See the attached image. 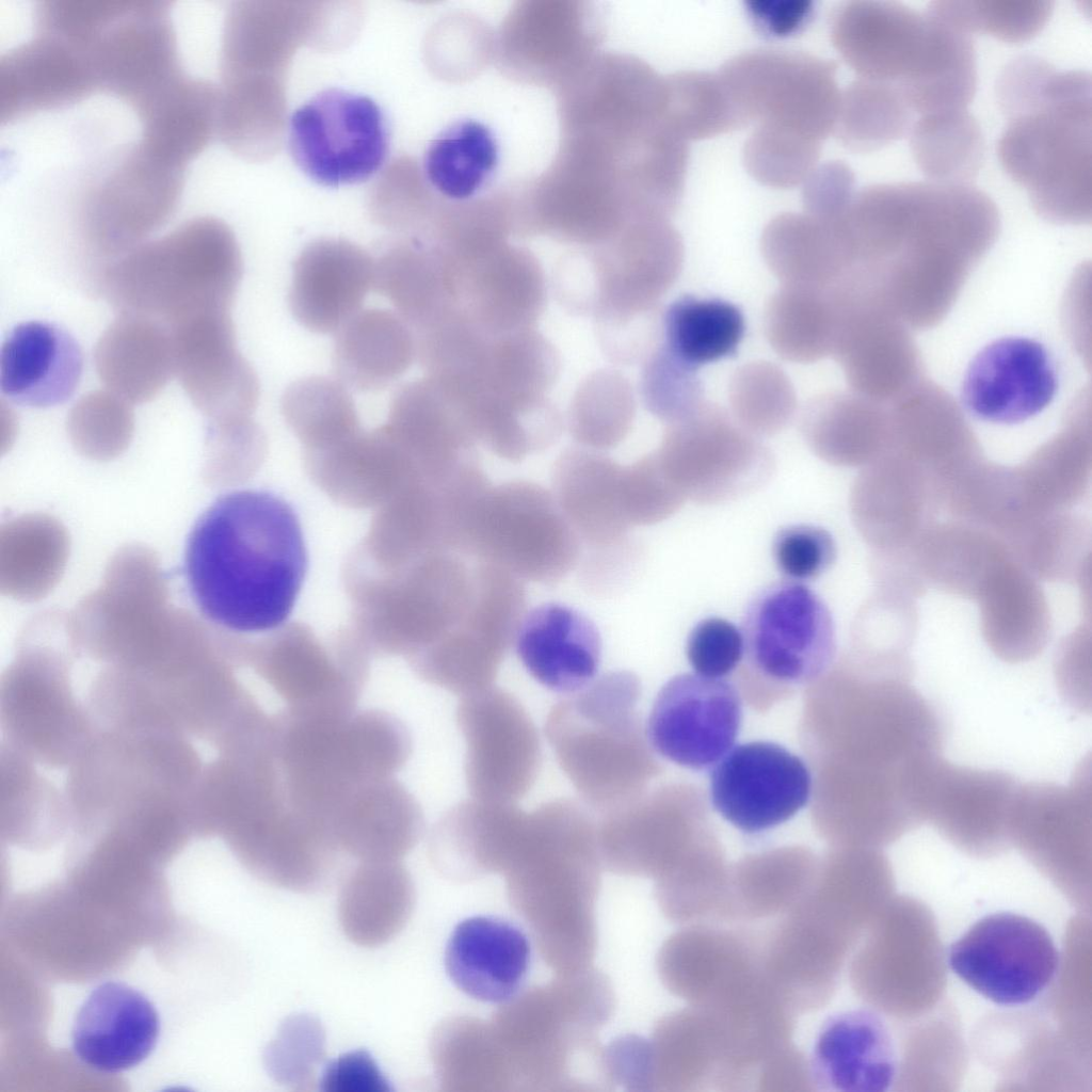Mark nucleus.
Instances as JSON below:
<instances>
[{
	"label": "nucleus",
	"instance_id": "1",
	"mask_svg": "<svg viewBox=\"0 0 1092 1092\" xmlns=\"http://www.w3.org/2000/svg\"><path fill=\"white\" fill-rule=\"evenodd\" d=\"M308 565L300 519L282 497L237 489L218 497L187 540L183 575L198 611L234 632L282 626Z\"/></svg>",
	"mask_w": 1092,
	"mask_h": 1092
},
{
	"label": "nucleus",
	"instance_id": "2",
	"mask_svg": "<svg viewBox=\"0 0 1092 1092\" xmlns=\"http://www.w3.org/2000/svg\"><path fill=\"white\" fill-rule=\"evenodd\" d=\"M999 211L970 184L930 180L874 183L855 192L844 218L853 258L902 264L906 278L936 284L948 266L970 264L995 241ZM910 279V283H911Z\"/></svg>",
	"mask_w": 1092,
	"mask_h": 1092
},
{
	"label": "nucleus",
	"instance_id": "3",
	"mask_svg": "<svg viewBox=\"0 0 1092 1092\" xmlns=\"http://www.w3.org/2000/svg\"><path fill=\"white\" fill-rule=\"evenodd\" d=\"M831 36L858 78L896 86L915 112L952 103L977 82L973 36L898 1L842 4Z\"/></svg>",
	"mask_w": 1092,
	"mask_h": 1092
},
{
	"label": "nucleus",
	"instance_id": "4",
	"mask_svg": "<svg viewBox=\"0 0 1092 1092\" xmlns=\"http://www.w3.org/2000/svg\"><path fill=\"white\" fill-rule=\"evenodd\" d=\"M1091 95L1089 71L1056 68L1035 98L1005 117L999 163L1047 221H1091Z\"/></svg>",
	"mask_w": 1092,
	"mask_h": 1092
},
{
	"label": "nucleus",
	"instance_id": "5",
	"mask_svg": "<svg viewBox=\"0 0 1092 1092\" xmlns=\"http://www.w3.org/2000/svg\"><path fill=\"white\" fill-rule=\"evenodd\" d=\"M231 229L213 216L190 219L106 264L101 288L119 314L171 327L192 316L230 310L242 277Z\"/></svg>",
	"mask_w": 1092,
	"mask_h": 1092
},
{
	"label": "nucleus",
	"instance_id": "6",
	"mask_svg": "<svg viewBox=\"0 0 1092 1092\" xmlns=\"http://www.w3.org/2000/svg\"><path fill=\"white\" fill-rule=\"evenodd\" d=\"M640 696L635 673L612 671L559 701L546 718L559 766L601 814L637 798L657 772L637 711Z\"/></svg>",
	"mask_w": 1092,
	"mask_h": 1092
},
{
	"label": "nucleus",
	"instance_id": "7",
	"mask_svg": "<svg viewBox=\"0 0 1092 1092\" xmlns=\"http://www.w3.org/2000/svg\"><path fill=\"white\" fill-rule=\"evenodd\" d=\"M184 179L186 168L140 140L101 160L84 174L74 196L85 251L110 263L146 242L175 214Z\"/></svg>",
	"mask_w": 1092,
	"mask_h": 1092
},
{
	"label": "nucleus",
	"instance_id": "8",
	"mask_svg": "<svg viewBox=\"0 0 1092 1092\" xmlns=\"http://www.w3.org/2000/svg\"><path fill=\"white\" fill-rule=\"evenodd\" d=\"M581 543L551 491L515 480L491 484L480 495L461 548L520 580L552 585L574 569Z\"/></svg>",
	"mask_w": 1092,
	"mask_h": 1092
},
{
	"label": "nucleus",
	"instance_id": "9",
	"mask_svg": "<svg viewBox=\"0 0 1092 1092\" xmlns=\"http://www.w3.org/2000/svg\"><path fill=\"white\" fill-rule=\"evenodd\" d=\"M744 124L822 142L833 133L840 98L836 66L810 54L754 50L718 71Z\"/></svg>",
	"mask_w": 1092,
	"mask_h": 1092
},
{
	"label": "nucleus",
	"instance_id": "10",
	"mask_svg": "<svg viewBox=\"0 0 1092 1092\" xmlns=\"http://www.w3.org/2000/svg\"><path fill=\"white\" fill-rule=\"evenodd\" d=\"M740 629L748 669L783 687L815 681L836 656L832 613L824 600L801 582L784 579L757 592Z\"/></svg>",
	"mask_w": 1092,
	"mask_h": 1092
},
{
	"label": "nucleus",
	"instance_id": "11",
	"mask_svg": "<svg viewBox=\"0 0 1092 1092\" xmlns=\"http://www.w3.org/2000/svg\"><path fill=\"white\" fill-rule=\"evenodd\" d=\"M288 143L293 161L308 178L337 188L364 182L382 168L389 132L375 101L332 87L293 112Z\"/></svg>",
	"mask_w": 1092,
	"mask_h": 1092
},
{
	"label": "nucleus",
	"instance_id": "12",
	"mask_svg": "<svg viewBox=\"0 0 1092 1092\" xmlns=\"http://www.w3.org/2000/svg\"><path fill=\"white\" fill-rule=\"evenodd\" d=\"M83 45L99 91L134 113L186 75L168 2L109 1Z\"/></svg>",
	"mask_w": 1092,
	"mask_h": 1092
},
{
	"label": "nucleus",
	"instance_id": "13",
	"mask_svg": "<svg viewBox=\"0 0 1092 1092\" xmlns=\"http://www.w3.org/2000/svg\"><path fill=\"white\" fill-rule=\"evenodd\" d=\"M456 722L466 743L465 778L473 799L515 804L542 761L537 729L510 692L488 687L462 696Z\"/></svg>",
	"mask_w": 1092,
	"mask_h": 1092
},
{
	"label": "nucleus",
	"instance_id": "14",
	"mask_svg": "<svg viewBox=\"0 0 1092 1092\" xmlns=\"http://www.w3.org/2000/svg\"><path fill=\"white\" fill-rule=\"evenodd\" d=\"M948 964L987 1000L1019 1006L1035 999L1053 981L1059 952L1042 925L999 912L976 921L950 945Z\"/></svg>",
	"mask_w": 1092,
	"mask_h": 1092
},
{
	"label": "nucleus",
	"instance_id": "15",
	"mask_svg": "<svg viewBox=\"0 0 1092 1092\" xmlns=\"http://www.w3.org/2000/svg\"><path fill=\"white\" fill-rule=\"evenodd\" d=\"M741 722V698L730 682L685 673L672 677L658 692L646 736L665 759L700 771L727 754Z\"/></svg>",
	"mask_w": 1092,
	"mask_h": 1092
},
{
	"label": "nucleus",
	"instance_id": "16",
	"mask_svg": "<svg viewBox=\"0 0 1092 1092\" xmlns=\"http://www.w3.org/2000/svg\"><path fill=\"white\" fill-rule=\"evenodd\" d=\"M710 799L716 810L745 833H760L791 819L812 793L808 767L796 754L769 741L732 748L713 766Z\"/></svg>",
	"mask_w": 1092,
	"mask_h": 1092
},
{
	"label": "nucleus",
	"instance_id": "17",
	"mask_svg": "<svg viewBox=\"0 0 1092 1092\" xmlns=\"http://www.w3.org/2000/svg\"><path fill=\"white\" fill-rule=\"evenodd\" d=\"M599 35L585 2H521L503 21L499 60L520 81L560 87L596 57Z\"/></svg>",
	"mask_w": 1092,
	"mask_h": 1092
},
{
	"label": "nucleus",
	"instance_id": "18",
	"mask_svg": "<svg viewBox=\"0 0 1092 1092\" xmlns=\"http://www.w3.org/2000/svg\"><path fill=\"white\" fill-rule=\"evenodd\" d=\"M684 242L669 219H639L601 244L595 258L596 306L619 323L649 312L684 263Z\"/></svg>",
	"mask_w": 1092,
	"mask_h": 1092
},
{
	"label": "nucleus",
	"instance_id": "19",
	"mask_svg": "<svg viewBox=\"0 0 1092 1092\" xmlns=\"http://www.w3.org/2000/svg\"><path fill=\"white\" fill-rule=\"evenodd\" d=\"M168 328L175 375L192 403L211 420L250 417L259 383L237 348L230 311L198 314Z\"/></svg>",
	"mask_w": 1092,
	"mask_h": 1092
},
{
	"label": "nucleus",
	"instance_id": "20",
	"mask_svg": "<svg viewBox=\"0 0 1092 1092\" xmlns=\"http://www.w3.org/2000/svg\"><path fill=\"white\" fill-rule=\"evenodd\" d=\"M1058 390L1054 358L1040 341L1002 337L981 349L969 363L961 401L975 418L1016 424L1043 412Z\"/></svg>",
	"mask_w": 1092,
	"mask_h": 1092
},
{
	"label": "nucleus",
	"instance_id": "21",
	"mask_svg": "<svg viewBox=\"0 0 1092 1092\" xmlns=\"http://www.w3.org/2000/svg\"><path fill=\"white\" fill-rule=\"evenodd\" d=\"M1019 785L1008 772L953 765L941 757L925 786V821L961 848L996 850L1011 837Z\"/></svg>",
	"mask_w": 1092,
	"mask_h": 1092
},
{
	"label": "nucleus",
	"instance_id": "22",
	"mask_svg": "<svg viewBox=\"0 0 1092 1092\" xmlns=\"http://www.w3.org/2000/svg\"><path fill=\"white\" fill-rule=\"evenodd\" d=\"M99 85L85 50L64 38L35 32L0 58V124L67 108Z\"/></svg>",
	"mask_w": 1092,
	"mask_h": 1092
},
{
	"label": "nucleus",
	"instance_id": "23",
	"mask_svg": "<svg viewBox=\"0 0 1092 1092\" xmlns=\"http://www.w3.org/2000/svg\"><path fill=\"white\" fill-rule=\"evenodd\" d=\"M159 1014L132 986L108 981L81 1005L71 1029L75 1055L89 1067L108 1074L132 1069L154 1050Z\"/></svg>",
	"mask_w": 1092,
	"mask_h": 1092
},
{
	"label": "nucleus",
	"instance_id": "24",
	"mask_svg": "<svg viewBox=\"0 0 1092 1092\" xmlns=\"http://www.w3.org/2000/svg\"><path fill=\"white\" fill-rule=\"evenodd\" d=\"M373 279L374 260L359 246L341 239L314 241L293 264L291 312L311 332L337 333L359 311Z\"/></svg>",
	"mask_w": 1092,
	"mask_h": 1092
},
{
	"label": "nucleus",
	"instance_id": "25",
	"mask_svg": "<svg viewBox=\"0 0 1092 1092\" xmlns=\"http://www.w3.org/2000/svg\"><path fill=\"white\" fill-rule=\"evenodd\" d=\"M896 1070L893 1035L874 1011H842L821 1025L809 1059L810 1077L820 1090L885 1092Z\"/></svg>",
	"mask_w": 1092,
	"mask_h": 1092
},
{
	"label": "nucleus",
	"instance_id": "26",
	"mask_svg": "<svg viewBox=\"0 0 1092 1092\" xmlns=\"http://www.w3.org/2000/svg\"><path fill=\"white\" fill-rule=\"evenodd\" d=\"M531 947L515 924L496 916H472L453 929L445 950L446 971L467 996L488 1003L513 998L530 966Z\"/></svg>",
	"mask_w": 1092,
	"mask_h": 1092
},
{
	"label": "nucleus",
	"instance_id": "27",
	"mask_svg": "<svg viewBox=\"0 0 1092 1092\" xmlns=\"http://www.w3.org/2000/svg\"><path fill=\"white\" fill-rule=\"evenodd\" d=\"M527 672L545 688L574 693L591 684L601 658L596 625L568 606L547 603L526 613L515 637Z\"/></svg>",
	"mask_w": 1092,
	"mask_h": 1092
},
{
	"label": "nucleus",
	"instance_id": "28",
	"mask_svg": "<svg viewBox=\"0 0 1092 1092\" xmlns=\"http://www.w3.org/2000/svg\"><path fill=\"white\" fill-rule=\"evenodd\" d=\"M82 367L81 349L69 333L47 322H25L2 343L1 391L30 407L61 404L75 392Z\"/></svg>",
	"mask_w": 1092,
	"mask_h": 1092
},
{
	"label": "nucleus",
	"instance_id": "29",
	"mask_svg": "<svg viewBox=\"0 0 1092 1092\" xmlns=\"http://www.w3.org/2000/svg\"><path fill=\"white\" fill-rule=\"evenodd\" d=\"M619 463L595 450H565L551 469V493L582 543L617 546L629 525L621 504Z\"/></svg>",
	"mask_w": 1092,
	"mask_h": 1092
},
{
	"label": "nucleus",
	"instance_id": "30",
	"mask_svg": "<svg viewBox=\"0 0 1092 1092\" xmlns=\"http://www.w3.org/2000/svg\"><path fill=\"white\" fill-rule=\"evenodd\" d=\"M1092 831L1090 762L1070 784L1029 782L1018 787L1011 818V837L1037 856L1080 855Z\"/></svg>",
	"mask_w": 1092,
	"mask_h": 1092
},
{
	"label": "nucleus",
	"instance_id": "31",
	"mask_svg": "<svg viewBox=\"0 0 1092 1092\" xmlns=\"http://www.w3.org/2000/svg\"><path fill=\"white\" fill-rule=\"evenodd\" d=\"M94 362L109 390L131 404L148 402L175 374L170 328L148 317L119 314L98 339Z\"/></svg>",
	"mask_w": 1092,
	"mask_h": 1092
},
{
	"label": "nucleus",
	"instance_id": "32",
	"mask_svg": "<svg viewBox=\"0 0 1092 1092\" xmlns=\"http://www.w3.org/2000/svg\"><path fill=\"white\" fill-rule=\"evenodd\" d=\"M415 356V335L403 318L371 308L359 310L337 332L333 366L343 386L370 392L401 378Z\"/></svg>",
	"mask_w": 1092,
	"mask_h": 1092
},
{
	"label": "nucleus",
	"instance_id": "33",
	"mask_svg": "<svg viewBox=\"0 0 1092 1092\" xmlns=\"http://www.w3.org/2000/svg\"><path fill=\"white\" fill-rule=\"evenodd\" d=\"M373 287L414 334L459 309L450 264L433 244L405 242L383 253L374 261Z\"/></svg>",
	"mask_w": 1092,
	"mask_h": 1092
},
{
	"label": "nucleus",
	"instance_id": "34",
	"mask_svg": "<svg viewBox=\"0 0 1092 1092\" xmlns=\"http://www.w3.org/2000/svg\"><path fill=\"white\" fill-rule=\"evenodd\" d=\"M841 220L786 212L766 225L760 251L782 285L828 289L845 273L852 261L841 234Z\"/></svg>",
	"mask_w": 1092,
	"mask_h": 1092
},
{
	"label": "nucleus",
	"instance_id": "35",
	"mask_svg": "<svg viewBox=\"0 0 1092 1092\" xmlns=\"http://www.w3.org/2000/svg\"><path fill=\"white\" fill-rule=\"evenodd\" d=\"M219 90L187 74L135 115L140 141L161 158L187 168L216 132Z\"/></svg>",
	"mask_w": 1092,
	"mask_h": 1092
},
{
	"label": "nucleus",
	"instance_id": "36",
	"mask_svg": "<svg viewBox=\"0 0 1092 1092\" xmlns=\"http://www.w3.org/2000/svg\"><path fill=\"white\" fill-rule=\"evenodd\" d=\"M908 136L913 160L927 180L970 184L982 167L985 141L968 109L919 115Z\"/></svg>",
	"mask_w": 1092,
	"mask_h": 1092
},
{
	"label": "nucleus",
	"instance_id": "37",
	"mask_svg": "<svg viewBox=\"0 0 1092 1092\" xmlns=\"http://www.w3.org/2000/svg\"><path fill=\"white\" fill-rule=\"evenodd\" d=\"M764 326L786 360L810 364L832 355L836 315L828 289L782 285L766 306Z\"/></svg>",
	"mask_w": 1092,
	"mask_h": 1092
},
{
	"label": "nucleus",
	"instance_id": "38",
	"mask_svg": "<svg viewBox=\"0 0 1092 1092\" xmlns=\"http://www.w3.org/2000/svg\"><path fill=\"white\" fill-rule=\"evenodd\" d=\"M662 344L698 369L736 353L744 334V318L734 304L720 299L684 295L662 319Z\"/></svg>",
	"mask_w": 1092,
	"mask_h": 1092
},
{
	"label": "nucleus",
	"instance_id": "39",
	"mask_svg": "<svg viewBox=\"0 0 1092 1092\" xmlns=\"http://www.w3.org/2000/svg\"><path fill=\"white\" fill-rule=\"evenodd\" d=\"M498 162L492 131L473 119L444 129L429 145L423 171L429 183L443 196L465 202L491 178Z\"/></svg>",
	"mask_w": 1092,
	"mask_h": 1092
},
{
	"label": "nucleus",
	"instance_id": "40",
	"mask_svg": "<svg viewBox=\"0 0 1092 1092\" xmlns=\"http://www.w3.org/2000/svg\"><path fill=\"white\" fill-rule=\"evenodd\" d=\"M915 118L896 86L857 78L840 92L833 133L848 149L870 152L909 135Z\"/></svg>",
	"mask_w": 1092,
	"mask_h": 1092
},
{
	"label": "nucleus",
	"instance_id": "41",
	"mask_svg": "<svg viewBox=\"0 0 1092 1092\" xmlns=\"http://www.w3.org/2000/svg\"><path fill=\"white\" fill-rule=\"evenodd\" d=\"M662 121L685 142L744 127L719 73L695 70L664 78Z\"/></svg>",
	"mask_w": 1092,
	"mask_h": 1092
},
{
	"label": "nucleus",
	"instance_id": "42",
	"mask_svg": "<svg viewBox=\"0 0 1092 1092\" xmlns=\"http://www.w3.org/2000/svg\"><path fill=\"white\" fill-rule=\"evenodd\" d=\"M1054 1L937 0L926 11L950 27L974 36L987 34L1001 42L1022 44L1047 25Z\"/></svg>",
	"mask_w": 1092,
	"mask_h": 1092
},
{
	"label": "nucleus",
	"instance_id": "43",
	"mask_svg": "<svg viewBox=\"0 0 1092 1092\" xmlns=\"http://www.w3.org/2000/svg\"><path fill=\"white\" fill-rule=\"evenodd\" d=\"M280 405L288 423L310 441L342 439L358 428L354 402L347 387L325 376L293 382L283 395Z\"/></svg>",
	"mask_w": 1092,
	"mask_h": 1092
},
{
	"label": "nucleus",
	"instance_id": "44",
	"mask_svg": "<svg viewBox=\"0 0 1092 1092\" xmlns=\"http://www.w3.org/2000/svg\"><path fill=\"white\" fill-rule=\"evenodd\" d=\"M728 401L736 421L759 433L782 429L797 408L790 379L782 368L766 360L744 364L735 371Z\"/></svg>",
	"mask_w": 1092,
	"mask_h": 1092
},
{
	"label": "nucleus",
	"instance_id": "45",
	"mask_svg": "<svg viewBox=\"0 0 1092 1092\" xmlns=\"http://www.w3.org/2000/svg\"><path fill=\"white\" fill-rule=\"evenodd\" d=\"M882 410L877 401L853 391H830L805 404L802 422L819 449L837 452L872 435L882 422Z\"/></svg>",
	"mask_w": 1092,
	"mask_h": 1092
},
{
	"label": "nucleus",
	"instance_id": "46",
	"mask_svg": "<svg viewBox=\"0 0 1092 1092\" xmlns=\"http://www.w3.org/2000/svg\"><path fill=\"white\" fill-rule=\"evenodd\" d=\"M821 143L799 134L756 127L745 142L743 163L761 184L791 189L803 184L818 165Z\"/></svg>",
	"mask_w": 1092,
	"mask_h": 1092
},
{
	"label": "nucleus",
	"instance_id": "47",
	"mask_svg": "<svg viewBox=\"0 0 1092 1092\" xmlns=\"http://www.w3.org/2000/svg\"><path fill=\"white\" fill-rule=\"evenodd\" d=\"M696 368L675 356L662 343L648 355L641 376L647 410L669 424L689 417L705 402Z\"/></svg>",
	"mask_w": 1092,
	"mask_h": 1092
},
{
	"label": "nucleus",
	"instance_id": "48",
	"mask_svg": "<svg viewBox=\"0 0 1092 1092\" xmlns=\"http://www.w3.org/2000/svg\"><path fill=\"white\" fill-rule=\"evenodd\" d=\"M324 1030L315 1017L294 1014L280 1025L263 1055L268 1073L284 1085L308 1080L324 1055Z\"/></svg>",
	"mask_w": 1092,
	"mask_h": 1092
},
{
	"label": "nucleus",
	"instance_id": "49",
	"mask_svg": "<svg viewBox=\"0 0 1092 1092\" xmlns=\"http://www.w3.org/2000/svg\"><path fill=\"white\" fill-rule=\"evenodd\" d=\"M771 551L783 578L801 583L823 575L837 558V545L831 532L808 524L780 529L773 537Z\"/></svg>",
	"mask_w": 1092,
	"mask_h": 1092
},
{
	"label": "nucleus",
	"instance_id": "50",
	"mask_svg": "<svg viewBox=\"0 0 1092 1092\" xmlns=\"http://www.w3.org/2000/svg\"><path fill=\"white\" fill-rule=\"evenodd\" d=\"M68 425L73 436L90 447L123 444L132 431L131 403L111 390H93L70 408Z\"/></svg>",
	"mask_w": 1092,
	"mask_h": 1092
},
{
	"label": "nucleus",
	"instance_id": "51",
	"mask_svg": "<svg viewBox=\"0 0 1092 1092\" xmlns=\"http://www.w3.org/2000/svg\"><path fill=\"white\" fill-rule=\"evenodd\" d=\"M686 656L695 674L725 678L744 656L740 627L719 616L698 621L687 637Z\"/></svg>",
	"mask_w": 1092,
	"mask_h": 1092
},
{
	"label": "nucleus",
	"instance_id": "52",
	"mask_svg": "<svg viewBox=\"0 0 1092 1092\" xmlns=\"http://www.w3.org/2000/svg\"><path fill=\"white\" fill-rule=\"evenodd\" d=\"M852 170L842 161L817 165L803 182L804 212L825 221L844 218L855 194Z\"/></svg>",
	"mask_w": 1092,
	"mask_h": 1092
},
{
	"label": "nucleus",
	"instance_id": "53",
	"mask_svg": "<svg viewBox=\"0 0 1092 1092\" xmlns=\"http://www.w3.org/2000/svg\"><path fill=\"white\" fill-rule=\"evenodd\" d=\"M320 1090L328 1092H390L392 1087L372 1056L364 1049L344 1053L331 1060L320 1078Z\"/></svg>",
	"mask_w": 1092,
	"mask_h": 1092
},
{
	"label": "nucleus",
	"instance_id": "54",
	"mask_svg": "<svg viewBox=\"0 0 1092 1092\" xmlns=\"http://www.w3.org/2000/svg\"><path fill=\"white\" fill-rule=\"evenodd\" d=\"M748 12L767 35L787 37L799 33L809 22L814 3L806 0H753Z\"/></svg>",
	"mask_w": 1092,
	"mask_h": 1092
}]
</instances>
